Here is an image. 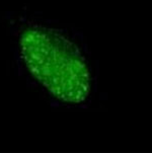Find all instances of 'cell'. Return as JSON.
<instances>
[{
    "instance_id": "obj_1",
    "label": "cell",
    "mask_w": 152,
    "mask_h": 153,
    "mask_svg": "<svg viewBox=\"0 0 152 153\" xmlns=\"http://www.w3.org/2000/svg\"><path fill=\"white\" fill-rule=\"evenodd\" d=\"M20 48L30 71L54 97L72 103L87 97L88 69L67 39L50 30L29 28L20 37Z\"/></svg>"
}]
</instances>
